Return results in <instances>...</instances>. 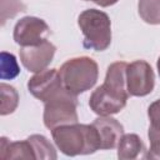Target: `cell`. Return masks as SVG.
Listing matches in <instances>:
<instances>
[{
	"label": "cell",
	"mask_w": 160,
	"mask_h": 160,
	"mask_svg": "<svg viewBox=\"0 0 160 160\" xmlns=\"http://www.w3.org/2000/svg\"><path fill=\"white\" fill-rule=\"evenodd\" d=\"M28 140L31 142L36 159L40 160H55L58 158L56 150L54 145L44 136L39 134H34L28 138Z\"/></svg>",
	"instance_id": "cell-13"
},
{
	"label": "cell",
	"mask_w": 160,
	"mask_h": 160,
	"mask_svg": "<svg viewBox=\"0 0 160 160\" xmlns=\"http://www.w3.org/2000/svg\"><path fill=\"white\" fill-rule=\"evenodd\" d=\"M42 120L44 125L52 130L61 125L76 124L79 121L78 116V95L71 94L65 88L58 92L55 96L44 102Z\"/></svg>",
	"instance_id": "cell-5"
},
{
	"label": "cell",
	"mask_w": 160,
	"mask_h": 160,
	"mask_svg": "<svg viewBox=\"0 0 160 160\" xmlns=\"http://www.w3.org/2000/svg\"><path fill=\"white\" fill-rule=\"evenodd\" d=\"M51 136L56 148L66 156L89 155L100 150L99 136L92 124L61 125L51 130Z\"/></svg>",
	"instance_id": "cell-2"
},
{
	"label": "cell",
	"mask_w": 160,
	"mask_h": 160,
	"mask_svg": "<svg viewBox=\"0 0 160 160\" xmlns=\"http://www.w3.org/2000/svg\"><path fill=\"white\" fill-rule=\"evenodd\" d=\"M50 28L42 19L36 16H24L15 24L12 38L20 46H31L48 40Z\"/></svg>",
	"instance_id": "cell-7"
},
{
	"label": "cell",
	"mask_w": 160,
	"mask_h": 160,
	"mask_svg": "<svg viewBox=\"0 0 160 160\" xmlns=\"http://www.w3.org/2000/svg\"><path fill=\"white\" fill-rule=\"evenodd\" d=\"M126 66L125 61L110 64L104 84L90 95L89 106L99 116L114 115L125 108L130 96L126 88Z\"/></svg>",
	"instance_id": "cell-1"
},
{
	"label": "cell",
	"mask_w": 160,
	"mask_h": 160,
	"mask_svg": "<svg viewBox=\"0 0 160 160\" xmlns=\"http://www.w3.org/2000/svg\"><path fill=\"white\" fill-rule=\"evenodd\" d=\"M155 86V74L145 60H135L126 66V88L130 96L149 95Z\"/></svg>",
	"instance_id": "cell-6"
},
{
	"label": "cell",
	"mask_w": 160,
	"mask_h": 160,
	"mask_svg": "<svg viewBox=\"0 0 160 160\" xmlns=\"http://www.w3.org/2000/svg\"><path fill=\"white\" fill-rule=\"evenodd\" d=\"M146 148L142 140L136 134H124L118 144V158L120 160L145 159Z\"/></svg>",
	"instance_id": "cell-11"
},
{
	"label": "cell",
	"mask_w": 160,
	"mask_h": 160,
	"mask_svg": "<svg viewBox=\"0 0 160 160\" xmlns=\"http://www.w3.org/2000/svg\"><path fill=\"white\" fill-rule=\"evenodd\" d=\"M148 116L150 120V126L160 131V99L155 100L149 105Z\"/></svg>",
	"instance_id": "cell-18"
},
{
	"label": "cell",
	"mask_w": 160,
	"mask_h": 160,
	"mask_svg": "<svg viewBox=\"0 0 160 160\" xmlns=\"http://www.w3.org/2000/svg\"><path fill=\"white\" fill-rule=\"evenodd\" d=\"M156 68H158V72H159V76H160V56L158 59V62H156Z\"/></svg>",
	"instance_id": "cell-20"
},
{
	"label": "cell",
	"mask_w": 160,
	"mask_h": 160,
	"mask_svg": "<svg viewBox=\"0 0 160 160\" xmlns=\"http://www.w3.org/2000/svg\"><path fill=\"white\" fill-rule=\"evenodd\" d=\"M138 11L146 24H160V0H139Z\"/></svg>",
	"instance_id": "cell-14"
},
{
	"label": "cell",
	"mask_w": 160,
	"mask_h": 160,
	"mask_svg": "<svg viewBox=\"0 0 160 160\" xmlns=\"http://www.w3.org/2000/svg\"><path fill=\"white\" fill-rule=\"evenodd\" d=\"M92 126L99 136L100 150L118 148V144L124 135V126L116 119L111 118V115L99 116L92 121Z\"/></svg>",
	"instance_id": "cell-10"
},
{
	"label": "cell",
	"mask_w": 160,
	"mask_h": 160,
	"mask_svg": "<svg viewBox=\"0 0 160 160\" xmlns=\"http://www.w3.org/2000/svg\"><path fill=\"white\" fill-rule=\"evenodd\" d=\"M78 25L84 35L85 49L104 51L111 44V21L106 12L98 9H88L80 12Z\"/></svg>",
	"instance_id": "cell-4"
},
{
	"label": "cell",
	"mask_w": 160,
	"mask_h": 160,
	"mask_svg": "<svg viewBox=\"0 0 160 160\" xmlns=\"http://www.w3.org/2000/svg\"><path fill=\"white\" fill-rule=\"evenodd\" d=\"M0 156L1 159H36L31 142L26 140L9 141L2 136L0 140Z\"/></svg>",
	"instance_id": "cell-12"
},
{
	"label": "cell",
	"mask_w": 160,
	"mask_h": 160,
	"mask_svg": "<svg viewBox=\"0 0 160 160\" xmlns=\"http://www.w3.org/2000/svg\"><path fill=\"white\" fill-rule=\"evenodd\" d=\"M85 1H92V2L98 4L101 8H108V6H111V5L116 4L119 0H85Z\"/></svg>",
	"instance_id": "cell-19"
},
{
	"label": "cell",
	"mask_w": 160,
	"mask_h": 160,
	"mask_svg": "<svg viewBox=\"0 0 160 160\" xmlns=\"http://www.w3.org/2000/svg\"><path fill=\"white\" fill-rule=\"evenodd\" d=\"M0 92H1V111L0 114L8 115L16 110L19 105V94L14 86L8 85L5 82L0 84Z\"/></svg>",
	"instance_id": "cell-15"
},
{
	"label": "cell",
	"mask_w": 160,
	"mask_h": 160,
	"mask_svg": "<svg viewBox=\"0 0 160 160\" xmlns=\"http://www.w3.org/2000/svg\"><path fill=\"white\" fill-rule=\"evenodd\" d=\"M62 85L74 95L90 90L98 81V62L89 56H79L66 60L59 69Z\"/></svg>",
	"instance_id": "cell-3"
},
{
	"label": "cell",
	"mask_w": 160,
	"mask_h": 160,
	"mask_svg": "<svg viewBox=\"0 0 160 160\" xmlns=\"http://www.w3.org/2000/svg\"><path fill=\"white\" fill-rule=\"evenodd\" d=\"M1 69H0V78L2 80H11L16 78L20 72V68L18 64L16 58L6 51H1Z\"/></svg>",
	"instance_id": "cell-16"
},
{
	"label": "cell",
	"mask_w": 160,
	"mask_h": 160,
	"mask_svg": "<svg viewBox=\"0 0 160 160\" xmlns=\"http://www.w3.org/2000/svg\"><path fill=\"white\" fill-rule=\"evenodd\" d=\"M62 89L64 85L58 69H45L40 72H35L28 81L29 92L42 102H46Z\"/></svg>",
	"instance_id": "cell-8"
},
{
	"label": "cell",
	"mask_w": 160,
	"mask_h": 160,
	"mask_svg": "<svg viewBox=\"0 0 160 160\" xmlns=\"http://www.w3.org/2000/svg\"><path fill=\"white\" fill-rule=\"evenodd\" d=\"M148 136L150 140V149L146 150L145 159H160V131L149 126Z\"/></svg>",
	"instance_id": "cell-17"
},
{
	"label": "cell",
	"mask_w": 160,
	"mask_h": 160,
	"mask_svg": "<svg viewBox=\"0 0 160 160\" xmlns=\"http://www.w3.org/2000/svg\"><path fill=\"white\" fill-rule=\"evenodd\" d=\"M55 51L56 46L51 41L45 40L38 45L20 46L19 56L26 70L31 72H40L45 70L52 61Z\"/></svg>",
	"instance_id": "cell-9"
}]
</instances>
